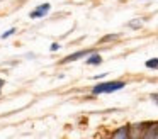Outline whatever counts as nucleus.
I'll list each match as a JSON object with an SVG mask.
<instances>
[{"instance_id": "nucleus-1", "label": "nucleus", "mask_w": 158, "mask_h": 139, "mask_svg": "<svg viewBox=\"0 0 158 139\" xmlns=\"http://www.w3.org/2000/svg\"><path fill=\"white\" fill-rule=\"evenodd\" d=\"M126 87L124 81H104V83H97L92 88L94 95H100V93H114V92H119Z\"/></svg>"}, {"instance_id": "nucleus-2", "label": "nucleus", "mask_w": 158, "mask_h": 139, "mask_svg": "<svg viewBox=\"0 0 158 139\" xmlns=\"http://www.w3.org/2000/svg\"><path fill=\"white\" fill-rule=\"evenodd\" d=\"M94 49H80V51H75V53L68 54V56H65L61 61H60V64H66V63H73V61L77 59H82V58H87L90 53H92Z\"/></svg>"}, {"instance_id": "nucleus-3", "label": "nucleus", "mask_w": 158, "mask_h": 139, "mask_svg": "<svg viewBox=\"0 0 158 139\" xmlns=\"http://www.w3.org/2000/svg\"><path fill=\"white\" fill-rule=\"evenodd\" d=\"M143 136L141 137L144 139H151V137H158V122H148L144 124V129H143Z\"/></svg>"}, {"instance_id": "nucleus-4", "label": "nucleus", "mask_w": 158, "mask_h": 139, "mask_svg": "<svg viewBox=\"0 0 158 139\" xmlns=\"http://www.w3.org/2000/svg\"><path fill=\"white\" fill-rule=\"evenodd\" d=\"M49 9H51V5H49V3H43V5L36 7V9L29 14V17H31V19H41V17H44L46 14L49 12Z\"/></svg>"}, {"instance_id": "nucleus-5", "label": "nucleus", "mask_w": 158, "mask_h": 139, "mask_svg": "<svg viewBox=\"0 0 158 139\" xmlns=\"http://www.w3.org/2000/svg\"><path fill=\"white\" fill-rule=\"evenodd\" d=\"M112 137H116V139H127V137H131V127H129V125H123V127L116 129V131L112 132Z\"/></svg>"}, {"instance_id": "nucleus-6", "label": "nucleus", "mask_w": 158, "mask_h": 139, "mask_svg": "<svg viewBox=\"0 0 158 139\" xmlns=\"http://www.w3.org/2000/svg\"><path fill=\"white\" fill-rule=\"evenodd\" d=\"M87 64H90V66H97V64H102V56H100L99 53H95V51H92V53L87 56L85 59Z\"/></svg>"}, {"instance_id": "nucleus-7", "label": "nucleus", "mask_w": 158, "mask_h": 139, "mask_svg": "<svg viewBox=\"0 0 158 139\" xmlns=\"http://www.w3.org/2000/svg\"><path fill=\"white\" fill-rule=\"evenodd\" d=\"M144 66L150 68V70H158V58H151V59L144 61Z\"/></svg>"}, {"instance_id": "nucleus-8", "label": "nucleus", "mask_w": 158, "mask_h": 139, "mask_svg": "<svg viewBox=\"0 0 158 139\" xmlns=\"http://www.w3.org/2000/svg\"><path fill=\"white\" fill-rule=\"evenodd\" d=\"M141 26H143V20L141 19H134V20H129V22H127V27H129V29H141Z\"/></svg>"}, {"instance_id": "nucleus-9", "label": "nucleus", "mask_w": 158, "mask_h": 139, "mask_svg": "<svg viewBox=\"0 0 158 139\" xmlns=\"http://www.w3.org/2000/svg\"><path fill=\"white\" fill-rule=\"evenodd\" d=\"M119 37V34H107V36H104L102 39H100V43H107V41H114Z\"/></svg>"}, {"instance_id": "nucleus-10", "label": "nucleus", "mask_w": 158, "mask_h": 139, "mask_svg": "<svg viewBox=\"0 0 158 139\" xmlns=\"http://www.w3.org/2000/svg\"><path fill=\"white\" fill-rule=\"evenodd\" d=\"M14 34H15V27H10V29H7V31H5V32L2 34L0 37H2V39H7V37L14 36Z\"/></svg>"}, {"instance_id": "nucleus-11", "label": "nucleus", "mask_w": 158, "mask_h": 139, "mask_svg": "<svg viewBox=\"0 0 158 139\" xmlns=\"http://www.w3.org/2000/svg\"><path fill=\"white\" fill-rule=\"evenodd\" d=\"M60 49V44L58 43H53L51 46H49V51H58Z\"/></svg>"}, {"instance_id": "nucleus-12", "label": "nucleus", "mask_w": 158, "mask_h": 139, "mask_svg": "<svg viewBox=\"0 0 158 139\" xmlns=\"http://www.w3.org/2000/svg\"><path fill=\"white\" fill-rule=\"evenodd\" d=\"M150 98H151V100H153L155 104L158 105V93H151V95H150Z\"/></svg>"}, {"instance_id": "nucleus-13", "label": "nucleus", "mask_w": 158, "mask_h": 139, "mask_svg": "<svg viewBox=\"0 0 158 139\" xmlns=\"http://www.w3.org/2000/svg\"><path fill=\"white\" fill-rule=\"evenodd\" d=\"M106 75H107V73H100V75H97V76H94V80H99V78H104Z\"/></svg>"}, {"instance_id": "nucleus-14", "label": "nucleus", "mask_w": 158, "mask_h": 139, "mask_svg": "<svg viewBox=\"0 0 158 139\" xmlns=\"http://www.w3.org/2000/svg\"><path fill=\"white\" fill-rule=\"evenodd\" d=\"M4 83H5V81H4V78H0V93H2V88H4Z\"/></svg>"}, {"instance_id": "nucleus-15", "label": "nucleus", "mask_w": 158, "mask_h": 139, "mask_svg": "<svg viewBox=\"0 0 158 139\" xmlns=\"http://www.w3.org/2000/svg\"><path fill=\"white\" fill-rule=\"evenodd\" d=\"M0 2H4V0H0Z\"/></svg>"}]
</instances>
